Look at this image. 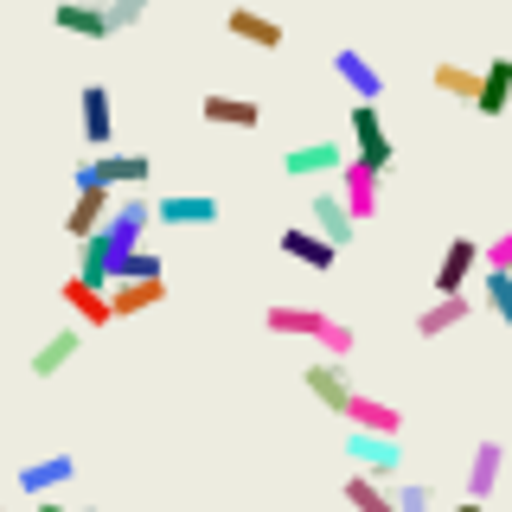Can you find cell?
I'll return each mask as SVG.
<instances>
[{
  "label": "cell",
  "mask_w": 512,
  "mask_h": 512,
  "mask_svg": "<svg viewBox=\"0 0 512 512\" xmlns=\"http://www.w3.org/2000/svg\"><path fill=\"white\" fill-rule=\"evenodd\" d=\"M263 327L276 333V340H314L327 359H340V365L352 359V346H359V333H352L340 314H327V308H269Z\"/></svg>",
  "instance_id": "obj_1"
},
{
  "label": "cell",
  "mask_w": 512,
  "mask_h": 512,
  "mask_svg": "<svg viewBox=\"0 0 512 512\" xmlns=\"http://www.w3.org/2000/svg\"><path fill=\"white\" fill-rule=\"evenodd\" d=\"M154 224V199H141V192H128V199H116V212H109V224L90 237V244H77V256H90V263H116V256H135L141 237H148Z\"/></svg>",
  "instance_id": "obj_2"
},
{
  "label": "cell",
  "mask_w": 512,
  "mask_h": 512,
  "mask_svg": "<svg viewBox=\"0 0 512 512\" xmlns=\"http://www.w3.org/2000/svg\"><path fill=\"white\" fill-rule=\"evenodd\" d=\"M154 180V160L148 154H96V160H77V173H71V186L77 192H116V199H128V192H141Z\"/></svg>",
  "instance_id": "obj_3"
},
{
  "label": "cell",
  "mask_w": 512,
  "mask_h": 512,
  "mask_svg": "<svg viewBox=\"0 0 512 512\" xmlns=\"http://www.w3.org/2000/svg\"><path fill=\"white\" fill-rule=\"evenodd\" d=\"M346 128H352V160H359L365 173H391V160H397V148H391V135H384V116L372 103H352L346 109Z\"/></svg>",
  "instance_id": "obj_4"
},
{
  "label": "cell",
  "mask_w": 512,
  "mask_h": 512,
  "mask_svg": "<svg viewBox=\"0 0 512 512\" xmlns=\"http://www.w3.org/2000/svg\"><path fill=\"white\" fill-rule=\"evenodd\" d=\"M154 224H167V231H212L218 199L212 192H167V199H154Z\"/></svg>",
  "instance_id": "obj_5"
},
{
  "label": "cell",
  "mask_w": 512,
  "mask_h": 512,
  "mask_svg": "<svg viewBox=\"0 0 512 512\" xmlns=\"http://www.w3.org/2000/svg\"><path fill=\"white\" fill-rule=\"evenodd\" d=\"M340 416H346V429H359V436H384V442L404 436V410H391V404H384V397H372V391H352V404H346Z\"/></svg>",
  "instance_id": "obj_6"
},
{
  "label": "cell",
  "mask_w": 512,
  "mask_h": 512,
  "mask_svg": "<svg viewBox=\"0 0 512 512\" xmlns=\"http://www.w3.org/2000/svg\"><path fill=\"white\" fill-rule=\"evenodd\" d=\"M474 269H480V244H474V237H448V250H442V263H436V301L468 295Z\"/></svg>",
  "instance_id": "obj_7"
},
{
  "label": "cell",
  "mask_w": 512,
  "mask_h": 512,
  "mask_svg": "<svg viewBox=\"0 0 512 512\" xmlns=\"http://www.w3.org/2000/svg\"><path fill=\"white\" fill-rule=\"evenodd\" d=\"M340 167H346V154H340V141H301V148H288L282 154V173L288 180H340Z\"/></svg>",
  "instance_id": "obj_8"
},
{
  "label": "cell",
  "mask_w": 512,
  "mask_h": 512,
  "mask_svg": "<svg viewBox=\"0 0 512 512\" xmlns=\"http://www.w3.org/2000/svg\"><path fill=\"white\" fill-rule=\"evenodd\" d=\"M301 384H308V397H320V410H333V416H340L352 404V391H359L340 359H314L308 372H301Z\"/></svg>",
  "instance_id": "obj_9"
},
{
  "label": "cell",
  "mask_w": 512,
  "mask_h": 512,
  "mask_svg": "<svg viewBox=\"0 0 512 512\" xmlns=\"http://www.w3.org/2000/svg\"><path fill=\"white\" fill-rule=\"evenodd\" d=\"M308 231L327 237L333 250H346L352 237H359V224H352V212L340 205V192H314V199H308Z\"/></svg>",
  "instance_id": "obj_10"
},
{
  "label": "cell",
  "mask_w": 512,
  "mask_h": 512,
  "mask_svg": "<svg viewBox=\"0 0 512 512\" xmlns=\"http://www.w3.org/2000/svg\"><path fill=\"white\" fill-rule=\"evenodd\" d=\"M346 455L359 461L365 480H391L397 468H404V448L384 442V436H359V429H346Z\"/></svg>",
  "instance_id": "obj_11"
},
{
  "label": "cell",
  "mask_w": 512,
  "mask_h": 512,
  "mask_svg": "<svg viewBox=\"0 0 512 512\" xmlns=\"http://www.w3.org/2000/svg\"><path fill=\"white\" fill-rule=\"evenodd\" d=\"M333 77H340V84L352 90V103H372V109H378V96H384V71H378V64L365 58V52H352V45H346V52H333Z\"/></svg>",
  "instance_id": "obj_12"
},
{
  "label": "cell",
  "mask_w": 512,
  "mask_h": 512,
  "mask_svg": "<svg viewBox=\"0 0 512 512\" xmlns=\"http://www.w3.org/2000/svg\"><path fill=\"white\" fill-rule=\"evenodd\" d=\"M378 199H384V180H378V173H365L359 160H346V167H340V205L352 212V224L378 218Z\"/></svg>",
  "instance_id": "obj_13"
},
{
  "label": "cell",
  "mask_w": 512,
  "mask_h": 512,
  "mask_svg": "<svg viewBox=\"0 0 512 512\" xmlns=\"http://www.w3.org/2000/svg\"><path fill=\"white\" fill-rule=\"evenodd\" d=\"M276 250H282V256H295V263H301V269H314V276H327V269L340 263V250H333L327 237H314L308 224H288V231L276 237Z\"/></svg>",
  "instance_id": "obj_14"
},
{
  "label": "cell",
  "mask_w": 512,
  "mask_h": 512,
  "mask_svg": "<svg viewBox=\"0 0 512 512\" xmlns=\"http://www.w3.org/2000/svg\"><path fill=\"white\" fill-rule=\"evenodd\" d=\"M71 480H77V455H45V461H32V468H20V493L58 500V487H71Z\"/></svg>",
  "instance_id": "obj_15"
},
{
  "label": "cell",
  "mask_w": 512,
  "mask_h": 512,
  "mask_svg": "<svg viewBox=\"0 0 512 512\" xmlns=\"http://www.w3.org/2000/svg\"><path fill=\"white\" fill-rule=\"evenodd\" d=\"M109 212H116V192H103V186H96V192H77L71 212H64V231H71L77 244H90V237L109 224Z\"/></svg>",
  "instance_id": "obj_16"
},
{
  "label": "cell",
  "mask_w": 512,
  "mask_h": 512,
  "mask_svg": "<svg viewBox=\"0 0 512 512\" xmlns=\"http://www.w3.org/2000/svg\"><path fill=\"white\" fill-rule=\"evenodd\" d=\"M52 26L71 32V39H116V32H109V7H90V0H58Z\"/></svg>",
  "instance_id": "obj_17"
},
{
  "label": "cell",
  "mask_w": 512,
  "mask_h": 512,
  "mask_svg": "<svg viewBox=\"0 0 512 512\" xmlns=\"http://www.w3.org/2000/svg\"><path fill=\"white\" fill-rule=\"evenodd\" d=\"M84 141L90 148H109L116 141V96H109V84H84Z\"/></svg>",
  "instance_id": "obj_18"
},
{
  "label": "cell",
  "mask_w": 512,
  "mask_h": 512,
  "mask_svg": "<svg viewBox=\"0 0 512 512\" xmlns=\"http://www.w3.org/2000/svg\"><path fill=\"white\" fill-rule=\"evenodd\" d=\"M77 346H84V327H58V333H45V340H39V352H32V378H58L64 372V365H71L77 359Z\"/></svg>",
  "instance_id": "obj_19"
},
{
  "label": "cell",
  "mask_w": 512,
  "mask_h": 512,
  "mask_svg": "<svg viewBox=\"0 0 512 512\" xmlns=\"http://www.w3.org/2000/svg\"><path fill=\"white\" fill-rule=\"evenodd\" d=\"M500 468H506V442H474V461H468V500L487 506V493L500 487Z\"/></svg>",
  "instance_id": "obj_20"
},
{
  "label": "cell",
  "mask_w": 512,
  "mask_h": 512,
  "mask_svg": "<svg viewBox=\"0 0 512 512\" xmlns=\"http://www.w3.org/2000/svg\"><path fill=\"white\" fill-rule=\"evenodd\" d=\"M224 32L244 39V45H256V52H276V45H282V26L269 20V13H256V7H231V13H224Z\"/></svg>",
  "instance_id": "obj_21"
},
{
  "label": "cell",
  "mask_w": 512,
  "mask_h": 512,
  "mask_svg": "<svg viewBox=\"0 0 512 512\" xmlns=\"http://www.w3.org/2000/svg\"><path fill=\"white\" fill-rule=\"evenodd\" d=\"M480 116H506L512 109V58H493L480 64V96H474Z\"/></svg>",
  "instance_id": "obj_22"
},
{
  "label": "cell",
  "mask_w": 512,
  "mask_h": 512,
  "mask_svg": "<svg viewBox=\"0 0 512 512\" xmlns=\"http://www.w3.org/2000/svg\"><path fill=\"white\" fill-rule=\"evenodd\" d=\"M58 295H64V308L77 314V327H84V333H96V327H109V320H116V314H109V295H96V288H84L77 276H64V288H58Z\"/></svg>",
  "instance_id": "obj_23"
},
{
  "label": "cell",
  "mask_w": 512,
  "mask_h": 512,
  "mask_svg": "<svg viewBox=\"0 0 512 512\" xmlns=\"http://www.w3.org/2000/svg\"><path fill=\"white\" fill-rule=\"evenodd\" d=\"M167 301V282H116L109 288V314L116 320H135V314H148Z\"/></svg>",
  "instance_id": "obj_24"
},
{
  "label": "cell",
  "mask_w": 512,
  "mask_h": 512,
  "mask_svg": "<svg viewBox=\"0 0 512 512\" xmlns=\"http://www.w3.org/2000/svg\"><path fill=\"white\" fill-rule=\"evenodd\" d=\"M199 116L212 122V128H256V122H263V109L244 103V96H224V90H212V96L199 103Z\"/></svg>",
  "instance_id": "obj_25"
},
{
  "label": "cell",
  "mask_w": 512,
  "mask_h": 512,
  "mask_svg": "<svg viewBox=\"0 0 512 512\" xmlns=\"http://www.w3.org/2000/svg\"><path fill=\"white\" fill-rule=\"evenodd\" d=\"M468 314H474V295H448V301H436V308L416 314V333H423V340H442V333H455Z\"/></svg>",
  "instance_id": "obj_26"
},
{
  "label": "cell",
  "mask_w": 512,
  "mask_h": 512,
  "mask_svg": "<svg viewBox=\"0 0 512 512\" xmlns=\"http://www.w3.org/2000/svg\"><path fill=\"white\" fill-rule=\"evenodd\" d=\"M429 84H436L442 96H455V103H474V96H480V71H474V64H436Z\"/></svg>",
  "instance_id": "obj_27"
},
{
  "label": "cell",
  "mask_w": 512,
  "mask_h": 512,
  "mask_svg": "<svg viewBox=\"0 0 512 512\" xmlns=\"http://www.w3.org/2000/svg\"><path fill=\"white\" fill-rule=\"evenodd\" d=\"M346 506H352V512H397L391 487H384V480H365V474L346 480Z\"/></svg>",
  "instance_id": "obj_28"
},
{
  "label": "cell",
  "mask_w": 512,
  "mask_h": 512,
  "mask_svg": "<svg viewBox=\"0 0 512 512\" xmlns=\"http://www.w3.org/2000/svg\"><path fill=\"white\" fill-rule=\"evenodd\" d=\"M109 276H116V282H167V263L148 256V250H135V256H116ZM116 282H109V288H116Z\"/></svg>",
  "instance_id": "obj_29"
},
{
  "label": "cell",
  "mask_w": 512,
  "mask_h": 512,
  "mask_svg": "<svg viewBox=\"0 0 512 512\" xmlns=\"http://www.w3.org/2000/svg\"><path fill=\"white\" fill-rule=\"evenodd\" d=\"M480 301L512 327V276H493V269H487V276H480Z\"/></svg>",
  "instance_id": "obj_30"
},
{
  "label": "cell",
  "mask_w": 512,
  "mask_h": 512,
  "mask_svg": "<svg viewBox=\"0 0 512 512\" xmlns=\"http://www.w3.org/2000/svg\"><path fill=\"white\" fill-rule=\"evenodd\" d=\"M391 500H397V512H436V487L429 480H404Z\"/></svg>",
  "instance_id": "obj_31"
},
{
  "label": "cell",
  "mask_w": 512,
  "mask_h": 512,
  "mask_svg": "<svg viewBox=\"0 0 512 512\" xmlns=\"http://www.w3.org/2000/svg\"><path fill=\"white\" fill-rule=\"evenodd\" d=\"M480 269H493V276H512V224L493 244H480Z\"/></svg>",
  "instance_id": "obj_32"
},
{
  "label": "cell",
  "mask_w": 512,
  "mask_h": 512,
  "mask_svg": "<svg viewBox=\"0 0 512 512\" xmlns=\"http://www.w3.org/2000/svg\"><path fill=\"white\" fill-rule=\"evenodd\" d=\"M141 0H109V32H128V26H141Z\"/></svg>",
  "instance_id": "obj_33"
},
{
  "label": "cell",
  "mask_w": 512,
  "mask_h": 512,
  "mask_svg": "<svg viewBox=\"0 0 512 512\" xmlns=\"http://www.w3.org/2000/svg\"><path fill=\"white\" fill-rule=\"evenodd\" d=\"M32 512H64V500H39V506H32Z\"/></svg>",
  "instance_id": "obj_34"
},
{
  "label": "cell",
  "mask_w": 512,
  "mask_h": 512,
  "mask_svg": "<svg viewBox=\"0 0 512 512\" xmlns=\"http://www.w3.org/2000/svg\"><path fill=\"white\" fill-rule=\"evenodd\" d=\"M455 512H487V506H474V500H461V506H455Z\"/></svg>",
  "instance_id": "obj_35"
},
{
  "label": "cell",
  "mask_w": 512,
  "mask_h": 512,
  "mask_svg": "<svg viewBox=\"0 0 512 512\" xmlns=\"http://www.w3.org/2000/svg\"><path fill=\"white\" fill-rule=\"evenodd\" d=\"M77 512H96V506H77Z\"/></svg>",
  "instance_id": "obj_36"
},
{
  "label": "cell",
  "mask_w": 512,
  "mask_h": 512,
  "mask_svg": "<svg viewBox=\"0 0 512 512\" xmlns=\"http://www.w3.org/2000/svg\"><path fill=\"white\" fill-rule=\"evenodd\" d=\"M0 512H7V506H0Z\"/></svg>",
  "instance_id": "obj_37"
}]
</instances>
